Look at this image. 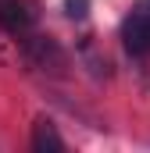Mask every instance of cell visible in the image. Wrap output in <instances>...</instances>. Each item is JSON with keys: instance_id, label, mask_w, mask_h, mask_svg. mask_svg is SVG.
I'll use <instances>...</instances> for the list:
<instances>
[{"instance_id": "6da1fadb", "label": "cell", "mask_w": 150, "mask_h": 153, "mask_svg": "<svg viewBox=\"0 0 150 153\" xmlns=\"http://www.w3.org/2000/svg\"><path fill=\"white\" fill-rule=\"evenodd\" d=\"M22 57L29 61V68L46 71V75H64L68 68V53L61 50V43L50 36H36V32L22 36Z\"/></svg>"}, {"instance_id": "7a4b0ae2", "label": "cell", "mask_w": 150, "mask_h": 153, "mask_svg": "<svg viewBox=\"0 0 150 153\" xmlns=\"http://www.w3.org/2000/svg\"><path fill=\"white\" fill-rule=\"evenodd\" d=\"M122 43L132 57H150V11L140 7L122 22Z\"/></svg>"}, {"instance_id": "277c9868", "label": "cell", "mask_w": 150, "mask_h": 153, "mask_svg": "<svg viewBox=\"0 0 150 153\" xmlns=\"http://www.w3.org/2000/svg\"><path fill=\"white\" fill-rule=\"evenodd\" d=\"M32 150H36V153H46V150L61 153V150H64V139L57 135V128H54V121H46V117H39L36 125H32Z\"/></svg>"}, {"instance_id": "5b68a950", "label": "cell", "mask_w": 150, "mask_h": 153, "mask_svg": "<svg viewBox=\"0 0 150 153\" xmlns=\"http://www.w3.org/2000/svg\"><path fill=\"white\" fill-rule=\"evenodd\" d=\"M64 14L68 18H86L89 14V0H64Z\"/></svg>"}, {"instance_id": "3957f363", "label": "cell", "mask_w": 150, "mask_h": 153, "mask_svg": "<svg viewBox=\"0 0 150 153\" xmlns=\"http://www.w3.org/2000/svg\"><path fill=\"white\" fill-rule=\"evenodd\" d=\"M32 25H36L32 4H25V0H0V29L4 32L22 39L25 32H32Z\"/></svg>"}]
</instances>
